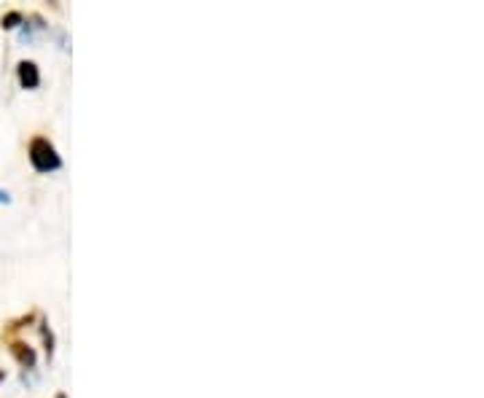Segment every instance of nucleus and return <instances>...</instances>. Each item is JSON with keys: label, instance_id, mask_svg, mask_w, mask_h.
<instances>
[{"label": "nucleus", "instance_id": "obj_3", "mask_svg": "<svg viewBox=\"0 0 484 398\" xmlns=\"http://www.w3.org/2000/svg\"><path fill=\"white\" fill-rule=\"evenodd\" d=\"M11 350H14V355L19 358V364H22V366H25V368H32V366H35V353H32V350H30V347H27V344H22V342H16V344H14Z\"/></svg>", "mask_w": 484, "mask_h": 398}, {"label": "nucleus", "instance_id": "obj_2", "mask_svg": "<svg viewBox=\"0 0 484 398\" xmlns=\"http://www.w3.org/2000/svg\"><path fill=\"white\" fill-rule=\"evenodd\" d=\"M16 76H19V84H22L25 89H35V87L41 84V73H38V65H35L32 60L19 62V67H16Z\"/></svg>", "mask_w": 484, "mask_h": 398}, {"label": "nucleus", "instance_id": "obj_1", "mask_svg": "<svg viewBox=\"0 0 484 398\" xmlns=\"http://www.w3.org/2000/svg\"><path fill=\"white\" fill-rule=\"evenodd\" d=\"M30 164L38 173H54L62 167V159L49 137H32L30 140Z\"/></svg>", "mask_w": 484, "mask_h": 398}, {"label": "nucleus", "instance_id": "obj_4", "mask_svg": "<svg viewBox=\"0 0 484 398\" xmlns=\"http://www.w3.org/2000/svg\"><path fill=\"white\" fill-rule=\"evenodd\" d=\"M41 334H43V339H46V353H49V358H51V344H54V337H51V331L43 326L41 329Z\"/></svg>", "mask_w": 484, "mask_h": 398}, {"label": "nucleus", "instance_id": "obj_6", "mask_svg": "<svg viewBox=\"0 0 484 398\" xmlns=\"http://www.w3.org/2000/svg\"><path fill=\"white\" fill-rule=\"evenodd\" d=\"M57 398H65V396H57Z\"/></svg>", "mask_w": 484, "mask_h": 398}, {"label": "nucleus", "instance_id": "obj_5", "mask_svg": "<svg viewBox=\"0 0 484 398\" xmlns=\"http://www.w3.org/2000/svg\"><path fill=\"white\" fill-rule=\"evenodd\" d=\"M19 19H22L19 14H8V16H3V27H16Z\"/></svg>", "mask_w": 484, "mask_h": 398}]
</instances>
